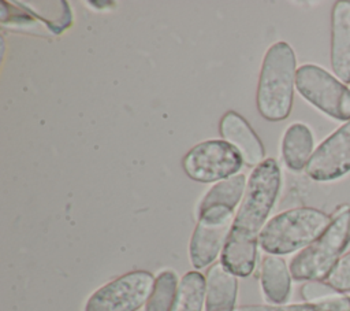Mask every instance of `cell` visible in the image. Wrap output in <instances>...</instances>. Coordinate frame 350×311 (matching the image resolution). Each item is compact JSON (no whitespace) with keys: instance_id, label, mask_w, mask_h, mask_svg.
I'll list each match as a JSON object with an SVG mask.
<instances>
[{"instance_id":"cell-1","label":"cell","mask_w":350,"mask_h":311,"mask_svg":"<svg viewBox=\"0 0 350 311\" xmlns=\"http://www.w3.org/2000/svg\"><path fill=\"white\" fill-rule=\"evenodd\" d=\"M280 182V167L272 158L256 166L249 177L220 260L237 277H247L254 270L260 233L278 199Z\"/></svg>"},{"instance_id":"cell-2","label":"cell","mask_w":350,"mask_h":311,"mask_svg":"<svg viewBox=\"0 0 350 311\" xmlns=\"http://www.w3.org/2000/svg\"><path fill=\"white\" fill-rule=\"evenodd\" d=\"M297 77V58L293 48L279 41L272 44L261 64L256 105L260 115L271 122L290 115Z\"/></svg>"},{"instance_id":"cell-3","label":"cell","mask_w":350,"mask_h":311,"mask_svg":"<svg viewBox=\"0 0 350 311\" xmlns=\"http://www.w3.org/2000/svg\"><path fill=\"white\" fill-rule=\"evenodd\" d=\"M332 218L312 207L283 211L269 219L260 233V247L271 255H286L304 249L317 240Z\"/></svg>"},{"instance_id":"cell-4","label":"cell","mask_w":350,"mask_h":311,"mask_svg":"<svg viewBox=\"0 0 350 311\" xmlns=\"http://www.w3.org/2000/svg\"><path fill=\"white\" fill-rule=\"evenodd\" d=\"M349 244L350 207H343L332 216L325 232L293 258L290 263L291 277L297 281L325 279Z\"/></svg>"},{"instance_id":"cell-5","label":"cell","mask_w":350,"mask_h":311,"mask_svg":"<svg viewBox=\"0 0 350 311\" xmlns=\"http://www.w3.org/2000/svg\"><path fill=\"white\" fill-rule=\"evenodd\" d=\"M241 153L226 140H208L194 145L182 159L186 175L209 184L237 175L243 166Z\"/></svg>"},{"instance_id":"cell-6","label":"cell","mask_w":350,"mask_h":311,"mask_svg":"<svg viewBox=\"0 0 350 311\" xmlns=\"http://www.w3.org/2000/svg\"><path fill=\"white\" fill-rule=\"evenodd\" d=\"M295 88L299 95L327 115L350 121V89L327 70L304 64L297 70Z\"/></svg>"},{"instance_id":"cell-7","label":"cell","mask_w":350,"mask_h":311,"mask_svg":"<svg viewBox=\"0 0 350 311\" xmlns=\"http://www.w3.org/2000/svg\"><path fill=\"white\" fill-rule=\"evenodd\" d=\"M154 281L146 270L126 273L98 288L88 299L85 311H137L146 304Z\"/></svg>"},{"instance_id":"cell-8","label":"cell","mask_w":350,"mask_h":311,"mask_svg":"<svg viewBox=\"0 0 350 311\" xmlns=\"http://www.w3.org/2000/svg\"><path fill=\"white\" fill-rule=\"evenodd\" d=\"M234 218V210L223 206H215L198 214L189 245V256L194 269L209 266L223 252Z\"/></svg>"},{"instance_id":"cell-9","label":"cell","mask_w":350,"mask_h":311,"mask_svg":"<svg viewBox=\"0 0 350 311\" xmlns=\"http://www.w3.org/2000/svg\"><path fill=\"white\" fill-rule=\"evenodd\" d=\"M305 170L316 181H332L350 171V121L314 149Z\"/></svg>"},{"instance_id":"cell-10","label":"cell","mask_w":350,"mask_h":311,"mask_svg":"<svg viewBox=\"0 0 350 311\" xmlns=\"http://www.w3.org/2000/svg\"><path fill=\"white\" fill-rule=\"evenodd\" d=\"M219 132L220 136L241 153L246 164L258 166L265 160V149L261 140L247 121L237 111H227L221 116Z\"/></svg>"},{"instance_id":"cell-11","label":"cell","mask_w":350,"mask_h":311,"mask_svg":"<svg viewBox=\"0 0 350 311\" xmlns=\"http://www.w3.org/2000/svg\"><path fill=\"white\" fill-rule=\"evenodd\" d=\"M331 66L336 77L350 84V1L339 0L331 14Z\"/></svg>"},{"instance_id":"cell-12","label":"cell","mask_w":350,"mask_h":311,"mask_svg":"<svg viewBox=\"0 0 350 311\" xmlns=\"http://www.w3.org/2000/svg\"><path fill=\"white\" fill-rule=\"evenodd\" d=\"M238 279L221 262L209 267L205 277V311H237Z\"/></svg>"},{"instance_id":"cell-13","label":"cell","mask_w":350,"mask_h":311,"mask_svg":"<svg viewBox=\"0 0 350 311\" xmlns=\"http://www.w3.org/2000/svg\"><path fill=\"white\" fill-rule=\"evenodd\" d=\"M260 281L264 296L272 306H282L288 300L291 273L284 259L276 255H267L261 263Z\"/></svg>"},{"instance_id":"cell-14","label":"cell","mask_w":350,"mask_h":311,"mask_svg":"<svg viewBox=\"0 0 350 311\" xmlns=\"http://www.w3.org/2000/svg\"><path fill=\"white\" fill-rule=\"evenodd\" d=\"M313 134L310 129L299 122L291 123L283 134L282 156L286 166L293 171L306 167L313 155Z\"/></svg>"},{"instance_id":"cell-15","label":"cell","mask_w":350,"mask_h":311,"mask_svg":"<svg viewBox=\"0 0 350 311\" xmlns=\"http://www.w3.org/2000/svg\"><path fill=\"white\" fill-rule=\"evenodd\" d=\"M246 186L247 182L243 174H237L227 179L219 181L201 199L198 206V214L215 206H223L235 210L238 203L245 196Z\"/></svg>"},{"instance_id":"cell-16","label":"cell","mask_w":350,"mask_h":311,"mask_svg":"<svg viewBox=\"0 0 350 311\" xmlns=\"http://www.w3.org/2000/svg\"><path fill=\"white\" fill-rule=\"evenodd\" d=\"M205 304V277L198 271L186 273L178 289L172 311H202Z\"/></svg>"},{"instance_id":"cell-17","label":"cell","mask_w":350,"mask_h":311,"mask_svg":"<svg viewBox=\"0 0 350 311\" xmlns=\"http://www.w3.org/2000/svg\"><path fill=\"white\" fill-rule=\"evenodd\" d=\"M179 282L176 273L172 270L160 271L144 311H172L178 296Z\"/></svg>"},{"instance_id":"cell-18","label":"cell","mask_w":350,"mask_h":311,"mask_svg":"<svg viewBox=\"0 0 350 311\" xmlns=\"http://www.w3.org/2000/svg\"><path fill=\"white\" fill-rule=\"evenodd\" d=\"M22 5L23 10L31 12L34 16L45 21L49 29L55 33H60L71 25V11L66 1H15Z\"/></svg>"},{"instance_id":"cell-19","label":"cell","mask_w":350,"mask_h":311,"mask_svg":"<svg viewBox=\"0 0 350 311\" xmlns=\"http://www.w3.org/2000/svg\"><path fill=\"white\" fill-rule=\"evenodd\" d=\"M237 311H350V296L340 295L335 299L320 303H301V304H282V306H242Z\"/></svg>"},{"instance_id":"cell-20","label":"cell","mask_w":350,"mask_h":311,"mask_svg":"<svg viewBox=\"0 0 350 311\" xmlns=\"http://www.w3.org/2000/svg\"><path fill=\"white\" fill-rule=\"evenodd\" d=\"M343 293H339L328 282L324 281H308L301 288V296L306 303H320L335 299Z\"/></svg>"},{"instance_id":"cell-21","label":"cell","mask_w":350,"mask_h":311,"mask_svg":"<svg viewBox=\"0 0 350 311\" xmlns=\"http://www.w3.org/2000/svg\"><path fill=\"white\" fill-rule=\"evenodd\" d=\"M325 282H328L339 293L350 292V252L338 260L335 267L325 278Z\"/></svg>"}]
</instances>
